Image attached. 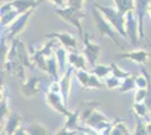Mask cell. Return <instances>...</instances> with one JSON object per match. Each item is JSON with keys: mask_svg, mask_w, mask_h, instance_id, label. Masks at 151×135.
<instances>
[{"mask_svg": "<svg viewBox=\"0 0 151 135\" xmlns=\"http://www.w3.org/2000/svg\"><path fill=\"white\" fill-rule=\"evenodd\" d=\"M149 16H150V18H151V2H150V5H149V14H148Z\"/></svg>", "mask_w": 151, "mask_h": 135, "instance_id": "44", "label": "cell"}, {"mask_svg": "<svg viewBox=\"0 0 151 135\" xmlns=\"http://www.w3.org/2000/svg\"><path fill=\"white\" fill-rule=\"evenodd\" d=\"M0 11H1V18H0L1 27H8L9 25H12V23L19 16V14L14 9L9 1L5 2L1 6Z\"/></svg>", "mask_w": 151, "mask_h": 135, "instance_id": "15", "label": "cell"}, {"mask_svg": "<svg viewBox=\"0 0 151 135\" xmlns=\"http://www.w3.org/2000/svg\"><path fill=\"white\" fill-rule=\"evenodd\" d=\"M134 135H148L147 132V122H145L141 117H135V129Z\"/></svg>", "mask_w": 151, "mask_h": 135, "instance_id": "33", "label": "cell"}, {"mask_svg": "<svg viewBox=\"0 0 151 135\" xmlns=\"http://www.w3.org/2000/svg\"><path fill=\"white\" fill-rule=\"evenodd\" d=\"M94 6L103 14V16L106 18L107 21L111 25L113 26V28L116 31V33L127 41V36H126L125 33V15L119 11L116 8L101 6L98 4H95Z\"/></svg>", "mask_w": 151, "mask_h": 135, "instance_id": "2", "label": "cell"}, {"mask_svg": "<svg viewBox=\"0 0 151 135\" xmlns=\"http://www.w3.org/2000/svg\"><path fill=\"white\" fill-rule=\"evenodd\" d=\"M54 45H55V39H50L49 42H46L38 51L41 52L44 56L46 58H50L52 56L53 54H54V51H53V47H54Z\"/></svg>", "mask_w": 151, "mask_h": 135, "instance_id": "34", "label": "cell"}, {"mask_svg": "<svg viewBox=\"0 0 151 135\" xmlns=\"http://www.w3.org/2000/svg\"><path fill=\"white\" fill-rule=\"evenodd\" d=\"M125 33L127 36V42L132 46H138L140 44V29L134 10L125 14Z\"/></svg>", "mask_w": 151, "mask_h": 135, "instance_id": "5", "label": "cell"}, {"mask_svg": "<svg viewBox=\"0 0 151 135\" xmlns=\"http://www.w3.org/2000/svg\"><path fill=\"white\" fill-rule=\"evenodd\" d=\"M68 54H69V51H68L65 47H59L58 50L54 51V55H55V58H57L61 76L67 71L65 65H67V63H69V62H68Z\"/></svg>", "mask_w": 151, "mask_h": 135, "instance_id": "23", "label": "cell"}, {"mask_svg": "<svg viewBox=\"0 0 151 135\" xmlns=\"http://www.w3.org/2000/svg\"><path fill=\"white\" fill-rule=\"evenodd\" d=\"M13 135H28V133H27V129H25V127H23V126H20L15 133H14Z\"/></svg>", "mask_w": 151, "mask_h": 135, "instance_id": "42", "label": "cell"}, {"mask_svg": "<svg viewBox=\"0 0 151 135\" xmlns=\"http://www.w3.org/2000/svg\"><path fill=\"white\" fill-rule=\"evenodd\" d=\"M35 9H36V8H33V9H31L29 11L19 15L18 17L12 23V25L8 26V28H7L8 39H12V41L15 39H16V36H18L19 34L25 29L26 26H27V21H28L29 18L33 16V14H34V11H35Z\"/></svg>", "mask_w": 151, "mask_h": 135, "instance_id": "6", "label": "cell"}, {"mask_svg": "<svg viewBox=\"0 0 151 135\" xmlns=\"http://www.w3.org/2000/svg\"><path fill=\"white\" fill-rule=\"evenodd\" d=\"M75 72V68L70 65L67 69V71L63 73L59 79V84L61 87V95H62L63 101L65 106H68L70 98V92H71V81H72V73Z\"/></svg>", "mask_w": 151, "mask_h": 135, "instance_id": "13", "label": "cell"}, {"mask_svg": "<svg viewBox=\"0 0 151 135\" xmlns=\"http://www.w3.org/2000/svg\"><path fill=\"white\" fill-rule=\"evenodd\" d=\"M105 84H103V82L101 81V79L95 76L94 73H90V78H89L88 86H87V89H103Z\"/></svg>", "mask_w": 151, "mask_h": 135, "instance_id": "35", "label": "cell"}, {"mask_svg": "<svg viewBox=\"0 0 151 135\" xmlns=\"http://www.w3.org/2000/svg\"><path fill=\"white\" fill-rule=\"evenodd\" d=\"M82 43H83V50H82L81 53L86 58L88 64H90L94 68L96 64H98V60H99V55H101V45L93 42L89 37L88 33H85V35L82 37Z\"/></svg>", "mask_w": 151, "mask_h": 135, "instance_id": "4", "label": "cell"}, {"mask_svg": "<svg viewBox=\"0 0 151 135\" xmlns=\"http://www.w3.org/2000/svg\"><path fill=\"white\" fill-rule=\"evenodd\" d=\"M22 115L18 114L17 111L12 113L9 117L5 121V126H4V131L7 135H13L17 129L22 126Z\"/></svg>", "mask_w": 151, "mask_h": 135, "instance_id": "17", "label": "cell"}, {"mask_svg": "<svg viewBox=\"0 0 151 135\" xmlns=\"http://www.w3.org/2000/svg\"><path fill=\"white\" fill-rule=\"evenodd\" d=\"M113 2L115 8L124 15L135 9V0H113Z\"/></svg>", "mask_w": 151, "mask_h": 135, "instance_id": "25", "label": "cell"}, {"mask_svg": "<svg viewBox=\"0 0 151 135\" xmlns=\"http://www.w3.org/2000/svg\"><path fill=\"white\" fill-rule=\"evenodd\" d=\"M99 107V101L98 100H85L79 104V106L77 107L79 109L80 114V121L83 123L87 122L90 116L94 114V111L97 110Z\"/></svg>", "mask_w": 151, "mask_h": 135, "instance_id": "14", "label": "cell"}, {"mask_svg": "<svg viewBox=\"0 0 151 135\" xmlns=\"http://www.w3.org/2000/svg\"><path fill=\"white\" fill-rule=\"evenodd\" d=\"M68 62L75 70H86V63H88L82 53H77L76 51H69Z\"/></svg>", "mask_w": 151, "mask_h": 135, "instance_id": "19", "label": "cell"}, {"mask_svg": "<svg viewBox=\"0 0 151 135\" xmlns=\"http://www.w3.org/2000/svg\"><path fill=\"white\" fill-rule=\"evenodd\" d=\"M86 125L90 129H95L96 132H101L103 133L104 131H106L107 129H109L113 125V122H111L104 113H101V111L97 109L87 119Z\"/></svg>", "mask_w": 151, "mask_h": 135, "instance_id": "8", "label": "cell"}, {"mask_svg": "<svg viewBox=\"0 0 151 135\" xmlns=\"http://www.w3.org/2000/svg\"><path fill=\"white\" fill-rule=\"evenodd\" d=\"M46 74H49V77L53 80V81H58V78L61 74L60 73V69H59V64L55 55L53 54L52 56L46 59Z\"/></svg>", "mask_w": 151, "mask_h": 135, "instance_id": "22", "label": "cell"}, {"mask_svg": "<svg viewBox=\"0 0 151 135\" xmlns=\"http://www.w3.org/2000/svg\"><path fill=\"white\" fill-rule=\"evenodd\" d=\"M26 129H27L28 135H50L49 129L42 123L36 122V121L29 123Z\"/></svg>", "mask_w": 151, "mask_h": 135, "instance_id": "24", "label": "cell"}, {"mask_svg": "<svg viewBox=\"0 0 151 135\" xmlns=\"http://www.w3.org/2000/svg\"><path fill=\"white\" fill-rule=\"evenodd\" d=\"M17 53H18V60L25 68H34L35 64L33 62V59L29 55V51L27 50L26 45L17 39Z\"/></svg>", "mask_w": 151, "mask_h": 135, "instance_id": "18", "label": "cell"}, {"mask_svg": "<svg viewBox=\"0 0 151 135\" xmlns=\"http://www.w3.org/2000/svg\"><path fill=\"white\" fill-rule=\"evenodd\" d=\"M32 59H33L34 64L36 65L41 71H43L44 73H46V70H47V68H46V59L47 58L44 56V55L37 50V51H34L33 55H32Z\"/></svg>", "mask_w": 151, "mask_h": 135, "instance_id": "28", "label": "cell"}, {"mask_svg": "<svg viewBox=\"0 0 151 135\" xmlns=\"http://www.w3.org/2000/svg\"><path fill=\"white\" fill-rule=\"evenodd\" d=\"M115 56L119 59H125L129 61H132L139 65H145L151 58V52L143 49H139L133 51H124L123 53H117L115 54Z\"/></svg>", "mask_w": 151, "mask_h": 135, "instance_id": "9", "label": "cell"}, {"mask_svg": "<svg viewBox=\"0 0 151 135\" xmlns=\"http://www.w3.org/2000/svg\"><path fill=\"white\" fill-rule=\"evenodd\" d=\"M45 37L49 39H58L59 43L61 45H63L68 51H73L77 50L78 47V42L76 37L67 32H53L50 34H46Z\"/></svg>", "mask_w": 151, "mask_h": 135, "instance_id": "10", "label": "cell"}, {"mask_svg": "<svg viewBox=\"0 0 151 135\" xmlns=\"http://www.w3.org/2000/svg\"><path fill=\"white\" fill-rule=\"evenodd\" d=\"M9 96L6 86H1V100H0V111H1V122L6 121L12 114L9 109Z\"/></svg>", "mask_w": 151, "mask_h": 135, "instance_id": "20", "label": "cell"}, {"mask_svg": "<svg viewBox=\"0 0 151 135\" xmlns=\"http://www.w3.org/2000/svg\"><path fill=\"white\" fill-rule=\"evenodd\" d=\"M47 1L53 4L54 6H58L59 8H63L67 5V0H47Z\"/></svg>", "mask_w": 151, "mask_h": 135, "instance_id": "41", "label": "cell"}, {"mask_svg": "<svg viewBox=\"0 0 151 135\" xmlns=\"http://www.w3.org/2000/svg\"><path fill=\"white\" fill-rule=\"evenodd\" d=\"M54 14H57L58 17H60L67 24L73 26L79 32L81 39L83 37L85 33H83V28H82L81 20L86 17L85 9H78V8H73V7L65 6L63 8H57L54 10Z\"/></svg>", "mask_w": 151, "mask_h": 135, "instance_id": "1", "label": "cell"}, {"mask_svg": "<svg viewBox=\"0 0 151 135\" xmlns=\"http://www.w3.org/2000/svg\"><path fill=\"white\" fill-rule=\"evenodd\" d=\"M55 135H77V131H71V129H65L64 126H62L58 131Z\"/></svg>", "mask_w": 151, "mask_h": 135, "instance_id": "40", "label": "cell"}, {"mask_svg": "<svg viewBox=\"0 0 151 135\" xmlns=\"http://www.w3.org/2000/svg\"><path fill=\"white\" fill-rule=\"evenodd\" d=\"M121 86L120 79H117L116 77H107L105 79V87L108 90H114V89H119Z\"/></svg>", "mask_w": 151, "mask_h": 135, "instance_id": "36", "label": "cell"}, {"mask_svg": "<svg viewBox=\"0 0 151 135\" xmlns=\"http://www.w3.org/2000/svg\"><path fill=\"white\" fill-rule=\"evenodd\" d=\"M151 0H135V15L138 18L139 23V29H140V39H145L147 36L145 34V18L147 16V14H149V5H150Z\"/></svg>", "mask_w": 151, "mask_h": 135, "instance_id": "11", "label": "cell"}, {"mask_svg": "<svg viewBox=\"0 0 151 135\" xmlns=\"http://www.w3.org/2000/svg\"><path fill=\"white\" fill-rule=\"evenodd\" d=\"M111 135H131L129 129L126 127V125L122 121H117V122H113V127H112V132Z\"/></svg>", "mask_w": 151, "mask_h": 135, "instance_id": "29", "label": "cell"}, {"mask_svg": "<svg viewBox=\"0 0 151 135\" xmlns=\"http://www.w3.org/2000/svg\"><path fill=\"white\" fill-rule=\"evenodd\" d=\"M147 89H135L134 96H133V101L134 103H145L147 98Z\"/></svg>", "mask_w": 151, "mask_h": 135, "instance_id": "38", "label": "cell"}, {"mask_svg": "<svg viewBox=\"0 0 151 135\" xmlns=\"http://www.w3.org/2000/svg\"><path fill=\"white\" fill-rule=\"evenodd\" d=\"M45 101H46V105L50 107L51 109H53L54 111H57L61 115L67 117L68 115L71 114V111L67 108L65 104L63 101L61 92H53V91L47 90L46 95H45Z\"/></svg>", "mask_w": 151, "mask_h": 135, "instance_id": "7", "label": "cell"}, {"mask_svg": "<svg viewBox=\"0 0 151 135\" xmlns=\"http://www.w3.org/2000/svg\"><path fill=\"white\" fill-rule=\"evenodd\" d=\"M91 13H93V19H94V23H95V25H96V28L98 29V32H99L101 37H108V39H111L112 42H113L117 47H120L121 50L125 51V49L120 44L119 39L116 37V31L113 28V26L107 21L106 18L103 16V14H101L95 6L93 7Z\"/></svg>", "mask_w": 151, "mask_h": 135, "instance_id": "3", "label": "cell"}, {"mask_svg": "<svg viewBox=\"0 0 151 135\" xmlns=\"http://www.w3.org/2000/svg\"><path fill=\"white\" fill-rule=\"evenodd\" d=\"M111 68H112V76L116 77L117 79H120V80H124L126 78L132 76L131 72H127V71L123 70L116 63H111Z\"/></svg>", "mask_w": 151, "mask_h": 135, "instance_id": "31", "label": "cell"}, {"mask_svg": "<svg viewBox=\"0 0 151 135\" xmlns=\"http://www.w3.org/2000/svg\"><path fill=\"white\" fill-rule=\"evenodd\" d=\"M87 0H67V6L78 8V9H83Z\"/></svg>", "mask_w": 151, "mask_h": 135, "instance_id": "39", "label": "cell"}, {"mask_svg": "<svg viewBox=\"0 0 151 135\" xmlns=\"http://www.w3.org/2000/svg\"><path fill=\"white\" fill-rule=\"evenodd\" d=\"M76 77L77 80L79 81V84H81V87L83 89H87V86H88L89 78H90V73L86 70H75Z\"/></svg>", "mask_w": 151, "mask_h": 135, "instance_id": "32", "label": "cell"}, {"mask_svg": "<svg viewBox=\"0 0 151 135\" xmlns=\"http://www.w3.org/2000/svg\"><path fill=\"white\" fill-rule=\"evenodd\" d=\"M132 109L135 116L141 118H145L149 115V108L145 103H134L132 105Z\"/></svg>", "mask_w": 151, "mask_h": 135, "instance_id": "30", "label": "cell"}, {"mask_svg": "<svg viewBox=\"0 0 151 135\" xmlns=\"http://www.w3.org/2000/svg\"><path fill=\"white\" fill-rule=\"evenodd\" d=\"M65 122L63 124V126L65 129H71V131H80L81 129V126L79 125V122L80 121V114H79V109L76 108L75 111H71V114L68 115L65 117Z\"/></svg>", "mask_w": 151, "mask_h": 135, "instance_id": "21", "label": "cell"}, {"mask_svg": "<svg viewBox=\"0 0 151 135\" xmlns=\"http://www.w3.org/2000/svg\"><path fill=\"white\" fill-rule=\"evenodd\" d=\"M42 88V80L40 77H29L27 78L22 84V95L26 98H33L38 95Z\"/></svg>", "mask_w": 151, "mask_h": 135, "instance_id": "12", "label": "cell"}, {"mask_svg": "<svg viewBox=\"0 0 151 135\" xmlns=\"http://www.w3.org/2000/svg\"><path fill=\"white\" fill-rule=\"evenodd\" d=\"M91 73H94L95 76L99 78V79H106L111 73H112V68L111 65H105V64H96L91 70Z\"/></svg>", "mask_w": 151, "mask_h": 135, "instance_id": "27", "label": "cell"}, {"mask_svg": "<svg viewBox=\"0 0 151 135\" xmlns=\"http://www.w3.org/2000/svg\"><path fill=\"white\" fill-rule=\"evenodd\" d=\"M149 116H150V118H151V109L149 110Z\"/></svg>", "mask_w": 151, "mask_h": 135, "instance_id": "45", "label": "cell"}, {"mask_svg": "<svg viewBox=\"0 0 151 135\" xmlns=\"http://www.w3.org/2000/svg\"><path fill=\"white\" fill-rule=\"evenodd\" d=\"M147 132H148V135H151V121L147 122Z\"/></svg>", "mask_w": 151, "mask_h": 135, "instance_id": "43", "label": "cell"}, {"mask_svg": "<svg viewBox=\"0 0 151 135\" xmlns=\"http://www.w3.org/2000/svg\"><path fill=\"white\" fill-rule=\"evenodd\" d=\"M43 0H10V5L13 6V8L19 14H25L27 11H29L33 8L36 7L42 2Z\"/></svg>", "mask_w": 151, "mask_h": 135, "instance_id": "16", "label": "cell"}, {"mask_svg": "<svg viewBox=\"0 0 151 135\" xmlns=\"http://www.w3.org/2000/svg\"><path fill=\"white\" fill-rule=\"evenodd\" d=\"M137 89V84H135V77L134 74H132L131 77L126 78L124 80H122L121 86L119 88V91L121 94H126V92H130L132 90Z\"/></svg>", "mask_w": 151, "mask_h": 135, "instance_id": "26", "label": "cell"}, {"mask_svg": "<svg viewBox=\"0 0 151 135\" xmlns=\"http://www.w3.org/2000/svg\"><path fill=\"white\" fill-rule=\"evenodd\" d=\"M135 77V84H137V89H147L148 87V79L145 74H134Z\"/></svg>", "mask_w": 151, "mask_h": 135, "instance_id": "37", "label": "cell"}]
</instances>
